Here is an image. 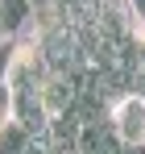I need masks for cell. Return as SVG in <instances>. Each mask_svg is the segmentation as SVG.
I'll use <instances>...</instances> for the list:
<instances>
[{"instance_id":"cell-1","label":"cell","mask_w":145,"mask_h":154,"mask_svg":"<svg viewBox=\"0 0 145 154\" xmlns=\"http://www.w3.org/2000/svg\"><path fill=\"white\" fill-rule=\"evenodd\" d=\"M112 125L129 146H145V96L129 92L112 104Z\"/></svg>"},{"instance_id":"cell-2","label":"cell","mask_w":145,"mask_h":154,"mask_svg":"<svg viewBox=\"0 0 145 154\" xmlns=\"http://www.w3.org/2000/svg\"><path fill=\"white\" fill-rule=\"evenodd\" d=\"M79 154H124V137L116 133L112 117H104L96 125H83V133H79Z\"/></svg>"},{"instance_id":"cell-3","label":"cell","mask_w":145,"mask_h":154,"mask_svg":"<svg viewBox=\"0 0 145 154\" xmlns=\"http://www.w3.org/2000/svg\"><path fill=\"white\" fill-rule=\"evenodd\" d=\"M33 17V0H0V38H17Z\"/></svg>"},{"instance_id":"cell-4","label":"cell","mask_w":145,"mask_h":154,"mask_svg":"<svg viewBox=\"0 0 145 154\" xmlns=\"http://www.w3.org/2000/svg\"><path fill=\"white\" fill-rule=\"evenodd\" d=\"M13 63H17V38H0V79H8Z\"/></svg>"},{"instance_id":"cell-5","label":"cell","mask_w":145,"mask_h":154,"mask_svg":"<svg viewBox=\"0 0 145 154\" xmlns=\"http://www.w3.org/2000/svg\"><path fill=\"white\" fill-rule=\"evenodd\" d=\"M4 121H13V83L8 79H0V125Z\"/></svg>"}]
</instances>
